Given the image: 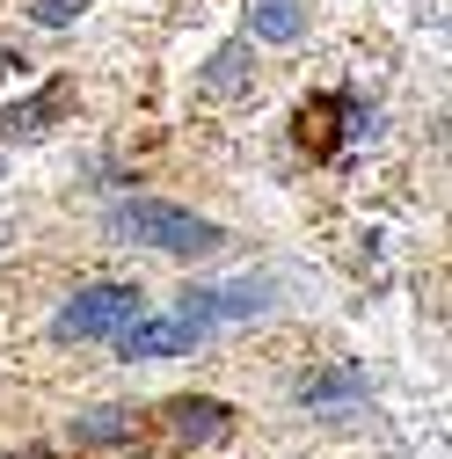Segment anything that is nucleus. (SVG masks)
Masks as SVG:
<instances>
[{"label":"nucleus","mask_w":452,"mask_h":459,"mask_svg":"<svg viewBox=\"0 0 452 459\" xmlns=\"http://www.w3.org/2000/svg\"><path fill=\"white\" fill-rule=\"evenodd\" d=\"M204 342V321H190V314H176V321H125L117 328V358L125 365H161V358H190Z\"/></svg>","instance_id":"3"},{"label":"nucleus","mask_w":452,"mask_h":459,"mask_svg":"<svg viewBox=\"0 0 452 459\" xmlns=\"http://www.w3.org/2000/svg\"><path fill=\"white\" fill-rule=\"evenodd\" d=\"M146 299H139V284H95V292H81L74 307H59V328L66 342H95V335H117L132 314H139Z\"/></svg>","instance_id":"2"},{"label":"nucleus","mask_w":452,"mask_h":459,"mask_svg":"<svg viewBox=\"0 0 452 459\" xmlns=\"http://www.w3.org/2000/svg\"><path fill=\"white\" fill-rule=\"evenodd\" d=\"M270 299H263V284H226V292H183V314L190 321H241V314H263Z\"/></svg>","instance_id":"4"},{"label":"nucleus","mask_w":452,"mask_h":459,"mask_svg":"<svg viewBox=\"0 0 452 459\" xmlns=\"http://www.w3.org/2000/svg\"><path fill=\"white\" fill-rule=\"evenodd\" d=\"M81 437H125V416H117V409H102V416L81 423Z\"/></svg>","instance_id":"7"},{"label":"nucleus","mask_w":452,"mask_h":459,"mask_svg":"<svg viewBox=\"0 0 452 459\" xmlns=\"http://www.w3.org/2000/svg\"><path fill=\"white\" fill-rule=\"evenodd\" d=\"M248 30H256L263 44H292V37L307 30V15H300V0H256V15H248Z\"/></svg>","instance_id":"5"},{"label":"nucleus","mask_w":452,"mask_h":459,"mask_svg":"<svg viewBox=\"0 0 452 459\" xmlns=\"http://www.w3.org/2000/svg\"><path fill=\"white\" fill-rule=\"evenodd\" d=\"M109 241L117 248H161V255H219L226 248V234L212 219H197L183 204H153V197L109 212Z\"/></svg>","instance_id":"1"},{"label":"nucleus","mask_w":452,"mask_h":459,"mask_svg":"<svg viewBox=\"0 0 452 459\" xmlns=\"http://www.w3.org/2000/svg\"><path fill=\"white\" fill-rule=\"evenodd\" d=\"M74 15V0H37V22H66Z\"/></svg>","instance_id":"8"},{"label":"nucleus","mask_w":452,"mask_h":459,"mask_svg":"<svg viewBox=\"0 0 452 459\" xmlns=\"http://www.w3.org/2000/svg\"><path fill=\"white\" fill-rule=\"evenodd\" d=\"M176 437L183 445H212V437H226V409H212V401H176Z\"/></svg>","instance_id":"6"}]
</instances>
